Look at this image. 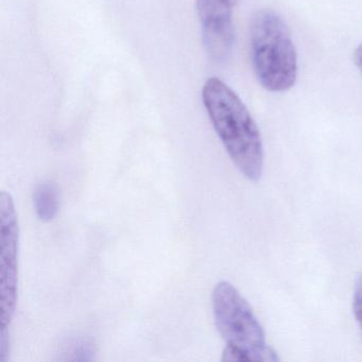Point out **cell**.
<instances>
[{
	"mask_svg": "<svg viewBox=\"0 0 362 362\" xmlns=\"http://www.w3.org/2000/svg\"><path fill=\"white\" fill-rule=\"evenodd\" d=\"M202 100L236 168L250 181H258L264 169V148L259 129L245 103L228 84L216 77L205 82Z\"/></svg>",
	"mask_w": 362,
	"mask_h": 362,
	"instance_id": "1",
	"label": "cell"
},
{
	"mask_svg": "<svg viewBox=\"0 0 362 362\" xmlns=\"http://www.w3.org/2000/svg\"><path fill=\"white\" fill-rule=\"evenodd\" d=\"M250 54L258 82L271 93L293 88L298 54L287 23L271 9L258 10L250 25Z\"/></svg>",
	"mask_w": 362,
	"mask_h": 362,
	"instance_id": "2",
	"label": "cell"
},
{
	"mask_svg": "<svg viewBox=\"0 0 362 362\" xmlns=\"http://www.w3.org/2000/svg\"><path fill=\"white\" fill-rule=\"evenodd\" d=\"M213 313L218 332L226 341L223 361H276L267 345L264 329L249 303L228 281H220L213 292Z\"/></svg>",
	"mask_w": 362,
	"mask_h": 362,
	"instance_id": "3",
	"label": "cell"
},
{
	"mask_svg": "<svg viewBox=\"0 0 362 362\" xmlns=\"http://www.w3.org/2000/svg\"><path fill=\"white\" fill-rule=\"evenodd\" d=\"M18 216L11 194H0V320L1 328L9 327L16 313L18 283Z\"/></svg>",
	"mask_w": 362,
	"mask_h": 362,
	"instance_id": "4",
	"label": "cell"
},
{
	"mask_svg": "<svg viewBox=\"0 0 362 362\" xmlns=\"http://www.w3.org/2000/svg\"><path fill=\"white\" fill-rule=\"evenodd\" d=\"M233 6L232 0H197L203 45L215 62L228 60L234 49Z\"/></svg>",
	"mask_w": 362,
	"mask_h": 362,
	"instance_id": "5",
	"label": "cell"
},
{
	"mask_svg": "<svg viewBox=\"0 0 362 362\" xmlns=\"http://www.w3.org/2000/svg\"><path fill=\"white\" fill-rule=\"evenodd\" d=\"M35 211L43 222H49L58 215L60 207V194L56 184L44 182L40 184L33 194Z\"/></svg>",
	"mask_w": 362,
	"mask_h": 362,
	"instance_id": "6",
	"label": "cell"
},
{
	"mask_svg": "<svg viewBox=\"0 0 362 362\" xmlns=\"http://www.w3.org/2000/svg\"><path fill=\"white\" fill-rule=\"evenodd\" d=\"M353 308L356 321H357L358 325H359L362 332V274L358 277L357 281H356L355 290H354Z\"/></svg>",
	"mask_w": 362,
	"mask_h": 362,
	"instance_id": "7",
	"label": "cell"
},
{
	"mask_svg": "<svg viewBox=\"0 0 362 362\" xmlns=\"http://www.w3.org/2000/svg\"><path fill=\"white\" fill-rule=\"evenodd\" d=\"M354 63H355L356 67L362 76V43L358 45L355 52H354Z\"/></svg>",
	"mask_w": 362,
	"mask_h": 362,
	"instance_id": "8",
	"label": "cell"
},
{
	"mask_svg": "<svg viewBox=\"0 0 362 362\" xmlns=\"http://www.w3.org/2000/svg\"><path fill=\"white\" fill-rule=\"evenodd\" d=\"M237 1H238V0H232V3L234 4V5H235V4L237 3Z\"/></svg>",
	"mask_w": 362,
	"mask_h": 362,
	"instance_id": "9",
	"label": "cell"
}]
</instances>
